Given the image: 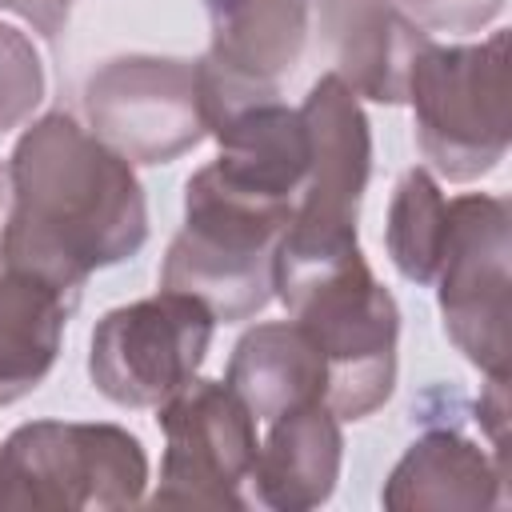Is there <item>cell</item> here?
Returning <instances> with one entry per match:
<instances>
[{"label": "cell", "mask_w": 512, "mask_h": 512, "mask_svg": "<svg viewBox=\"0 0 512 512\" xmlns=\"http://www.w3.org/2000/svg\"><path fill=\"white\" fill-rule=\"evenodd\" d=\"M12 216L0 260L80 296L92 268L132 256L144 236V196L120 152L68 116H44L12 152Z\"/></svg>", "instance_id": "6da1fadb"}, {"label": "cell", "mask_w": 512, "mask_h": 512, "mask_svg": "<svg viewBox=\"0 0 512 512\" xmlns=\"http://www.w3.org/2000/svg\"><path fill=\"white\" fill-rule=\"evenodd\" d=\"M292 204L224 180L212 164L188 180L184 228L160 268V288L196 296L220 320H248L272 296V268Z\"/></svg>", "instance_id": "7a4b0ae2"}, {"label": "cell", "mask_w": 512, "mask_h": 512, "mask_svg": "<svg viewBox=\"0 0 512 512\" xmlns=\"http://www.w3.org/2000/svg\"><path fill=\"white\" fill-rule=\"evenodd\" d=\"M276 292L324 360L332 416L360 420L380 408L396 380V304L360 248L280 280Z\"/></svg>", "instance_id": "3957f363"}, {"label": "cell", "mask_w": 512, "mask_h": 512, "mask_svg": "<svg viewBox=\"0 0 512 512\" xmlns=\"http://www.w3.org/2000/svg\"><path fill=\"white\" fill-rule=\"evenodd\" d=\"M508 36L484 44L440 48L424 44L408 68L416 108V144L448 180L492 172L508 152Z\"/></svg>", "instance_id": "277c9868"}, {"label": "cell", "mask_w": 512, "mask_h": 512, "mask_svg": "<svg viewBox=\"0 0 512 512\" xmlns=\"http://www.w3.org/2000/svg\"><path fill=\"white\" fill-rule=\"evenodd\" d=\"M144 476L140 440L112 424H24L0 448V504L120 508Z\"/></svg>", "instance_id": "5b68a950"}, {"label": "cell", "mask_w": 512, "mask_h": 512, "mask_svg": "<svg viewBox=\"0 0 512 512\" xmlns=\"http://www.w3.org/2000/svg\"><path fill=\"white\" fill-rule=\"evenodd\" d=\"M212 312L184 292L164 288L152 300L108 312L92 332V384L128 408L172 400L204 360Z\"/></svg>", "instance_id": "8992f818"}, {"label": "cell", "mask_w": 512, "mask_h": 512, "mask_svg": "<svg viewBox=\"0 0 512 512\" xmlns=\"http://www.w3.org/2000/svg\"><path fill=\"white\" fill-rule=\"evenodd\" d=\"M440 312L448 336L492 380L508 372V204L456 196L440 244Z\"/></svg>", "instance_id": "52a82bcc"}, {"label": "cell", "mask_w": 512, "mask_h": 512, "mask_svg": "<svg viewBox=\"0 0 512 512\" xmlns=\"http://www.w3.org/2000/svg\"><path fill=\"white\" fill-rule=\"evenodd\" d=\"M212 48L196 64L204 128L276 100V84L296 68L308 36L304 0H208Z\"/></svg>", "instance_id": "ba28073f"}, {"label": "cell", "mask_w": 512, "mask_h": 512, "mask_svg": "<svg viewBox=\"0 0 512 512\" xmlns=\"http://www.w3.org/2000/svg\"><path fill=\"white\" fill-rule=\"evenodd\" d=\"M88 116L96 136L140 164H168L204 136L196 64L132 56L112 60L88 80Z\"/></svg>", "instance_id": "9c48e42d"}, {"label": "cell", "mask_w": 512, "mask_h": 512, "mask_svg": "<svg viewBox=\"0 0 512 512\" xmlns=\"http://www.w3.org/2000/svg\"><path fill=\"white\" fill-rule=\"evenodd\" d=\"M160 428L168 436V452L156 504H244L236 484L256 464V416L228 384H184L164 400Z\"/></svg>", "instance_id": "30bf717a"}, {"label": "cell", "mask_w": 512, "mask_h": 512, "mask_svg": "<svg viewBox=\"0 0 512 512\" xmlns=\"http://www.w3.org/2000/svg\"><path fill=\"white\" fill-rule=\"evenodd\" d=\"M320 12L352 88L388 104L404 100L408 68L428 36L408 24L392 0H320Z\"/></svg>", "instance_id": "8fae6325"}, {"label": "cell", "mask_w": 512, "mask_h": 512, "mask_svg": "<svg viewBox=\"0 0 512 512\" xmlns=\"http://www.w3.org/2000/svg\"><path fill=\"white\" fill-rule=\"evenodd\" d=\"M72 304L76 296L60 284L0 260V404L48 376Z\"/></svg>", "instance_id": "7c38bea8"}, {"label": "cell", "mask_w": 512, "mask_h": 512, "mask_svg": "<svg viewBox=\"0 0 512 512\" xmlns=\"http://www.w3.org/2000/svg\"><path fill=\"white\" fill-rule=\"evenodd\" d=\"M324 360L308 332L292 324H260L236 344L228 364V388L260 420H280L304 404L324 400Z\"/></svg>", "instance_id": "4fadbf2b"}, {"label": "cell", "mask_w": 512, "mask_h": 512, "mask_svg": "<svg viewBox=\"0 0 512 512\" xmlns=\"http://www.w3.org/2000/svg\"><path fill=\"white\" fill-rule=\"evenodd\" d=\"M340 468V428L324 400L276 420L264 448H256L252 476L272 508H312L332 492Z\"/></svg>", "instance_id": "5bb4252c"}, {"label": "cell", "mask_w": 512, "mask_h": 512, "mask_svg": "<svg viewBox=\"0 0 512 512\" xmlns=\"http://www.w3.org/2000/svg\"><path fill=\"white\" fill-rule=\"evenodd\" d=\"M500 480V472L488 468L484 452L468 440H460L456 432H432L420 444H412V452L404 456V464L392 476L388 492H400L392 500V508L404 504H436V508H460L456 504V484H464L468 492H476L484 504H492V484Z\"/></svg>", "instance_id": "9a60e30c"}, {"label": "cell", "mask_w": 512, "mask_h": 512, "mask_svg": "<svg viewBox=\"0 0 512 512\" xmlns=\"http://www.w3.org/2000/svg\"><path fill=\"white\" fill-rule=\"evenodd\" d=\"M444 224H448V200L440 196V188L432 184L428 172L412 168L400 180L392 216H388V248H392L396 268L408 280H416V284L436 280Z\"/></svg>", "instance_id": "2e32d148"}, {"label": "cell", "mask_w": 512, "mask_h": 512, "mask_svg": "<svg viewBox=\"0 0 512 512\" xmlns=\"http://www.w3.org/2000/svg\"><path fill=\"white\" fill-rule=\"evenodd\" d=\"M40 96H44V72L32 44L20 32L0 28V132L20 124L40 104Z\"/></svg>", "instance_id": "e0dca14e"}, {"label": "cell", "mask_w": 512, "mask_h": 512, "mask_svg": "<svg viewBox=\"0 0 512 512\" xmlns=\"http://www.w3.org/2000/svg\"><path fill=\"white\" fill-rule=\"evenodd\" d=\"M408 4L428 28L440 32H476L504 8V0H408Z\"/></svg>", "instance_id": "ac0fdd59"}, {"label": "cell", "mask_w": 512, "mask_h": 512, "mask_svg": "<svg viewBox=\"0 0 512 512\" xmlns=\"http://www.w3.org/2000/svg\"><path fill=\"white\" fill-rule=\"evenodd\" d=\"M0 8L20 12V16H24V20H32L48 40H56V36H60V28H64V20H68L72 0H0Z\"/></svg>", "instance_id": "d6986e66"}]
</instances>
